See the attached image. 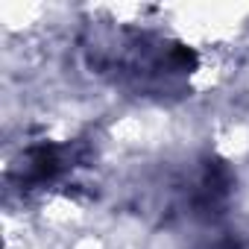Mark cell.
Returning a JSON list of instances; mask_svg holds the SVG:
<instances>
[{
  "label": "cell",
  "mask_w": 249,
  "mask_h": 249,
  "mask_svg": "<svg viewBox=\"0 0 249 249\" xmlns=\"http://www.w3.org/2000/svg\"><path fill=\"white\" fill-rule=\"evenodd\" d=\"M79 47L91 73L135 97H185L199 68V56L191 44L129 24L88 27Z\"/></svg>",
  "instance_id": "obj_1"
},
{
  "label": "cell",
  "mask_w": 249,
  "mask_h": 249,
  "mask_svg": "<svg viewBox=\"0 0 249 249\" xmlns=\"http://www.w3.org/2000/svg\"><path fill=\"white\" fill-rule=\"evenodd\" d=\"M85 161L82 144H56V141H33L21 147V153L6 167V182L21 194H36L56 188Z\"/></svg>",
  "instance_id": "obj_2"
}]
</instances>
